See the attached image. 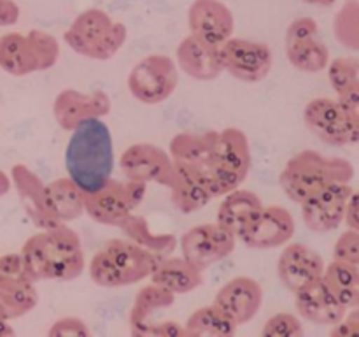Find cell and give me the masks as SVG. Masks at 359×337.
Segmentation results:
<instances>
[{"label": "cell", "instance_id": "obj_40", "mask_svg": "<svg viewBox=\"0 0 359 337\" xmlns=\"http://www.w3.org/2000/svg\"><path fill=\"white\" fill-rule=\"evenodd\" d=\"M332 336L335 337H358L359 336V311L358 308L349 309L339 323L332 329Z\"/></svg>", "mask_w": 359, "mask_h": 337}, {"label": "cell", "instance_id": "obj_34", "mask_svg": "<svg viewBox=\"0 0 359 337\" xmlns=\"http://www.w3.org/2000/svg\"><path fill=\"white\" fill-rule=\"evenodd\" d=\"M39 302V293L35 283L7 286L0 291V315L4 318H18L32 309H35Z\"/></svg>", "mask_w": 359, "mask_h": 337}, {"label": "cell", "instance_id": "obj_42", "mask_svg": "<svg viewBox=\"0 0 359 337\" xmlns=\"http://www.w3.org/2000/svg\"><path fill=\"white\" fill-rule=\"evenodd\" d=\"M305 4H311V6H319V7H330L337 2V0H304Z\"/></svg>", "mask_w": 359, "mask_h": 337}, {"label": "cell", "instance_id": "obj_14", "mask_svg": "<svg viewBox=\"0 0 359 337\" xmlns=\"http://www.w3.org/2000/svg\"><path fill=\"white\" fill-rule=\"evenodd\" d=\"M237 237L217 223H203L189 228L181 237V251L200 270L209 269L233 253Z\"/></svg>", "mask_w": 359, "mask_h": 337}, {"label": "cell", "instance_id": "obj_22", "mask_svg": "<svg viewBox=\"0 0 359 337\" xmlns=\"http://www.w3.org/2000/svg\"><path fill=\"white\" fill-rule=\"evenodd\" d=\"M293 295L298 315L314 325L333 326L347 312V309L337 300L335 295L323 283L321 277Z\"/></svg>", "mask_w": 359, "mask_h": 337}, {"label": "cell", "instance_id": "obj_26", "mask_svg": "<svg viewBox=\"0 0 359 337\" xmlns=\"http://www.w3.org/2000/svg\"><path fill=\"white\" fill-rule=\"evenodd\" d=\"M262 207V200L255 192L235 188L233 192L226 193L223 202L219 204L216 223L226 228L237 239H241V235L248 230L249 225L258 216Z\"/></svg>", "mask_w": 359, "mask_h": 337}, {"label": "cell", "instance_id": "obj_21", "mask_svg": "<svg viewBox=\"0 0 359 337\" xmlns=\"http://www.w3.org/2000/svg\"><path fill=\"white\" fill-rule=\"evenodd\" d=\"M212 304H216L237 325H244L262 309L263 288L252 277L237 276L219 288Z\"/></svg>", "mask_w": 359, "mask_h": 337}, {"label": "cell", "instance_id": "obj_27", "mask_svg": "<svg viewBox=\"0 0 359 337\" xmlns=\"http://www.w3.org/2000/svg\"><path fill=\"white\" fill-rule=\"evenodd\" d=\"M151 283L172 291L174 295L189 293L203 283V270L193 265L184 256H165L158 260L151 272Z\"/></svg>", "mask_w": 359, "mask_h": 337}, {"label": "cell", "instance_id": "obj_15", "mask_svg": "<svg viewBox=\"0 0 359 337\" xmlns=\"http://www.w3.org/2000/svg\"><path fill=\"white\" fill-rule=\"evenodd\" d=\"M353 190L351 183H335L302 202V220L305 227L318 234L339 228L344 223L347 200Z\"/></svg>", "mask_w": 359, "mask_h": 337}, {"label": "cell", "instance_id": "obj_8", "mask_svg": "<svg viewBox=\"0 0 359 337\" xmlns=\"http://www.w3.org/2000/svg\"><path fill=\"white\" fill-rule=\"evenodd\" d=\"M146 195V183L109 179L104 186L84 195V213L105 227H118L135 213Z\"/></svg>", "mask_w": 359, "mask_h": 337}, {"label": "cell", "instance_id": "obj_24", "mask_svg": "<svg viewBox=\"0 0 359 337\" xmlns=\"http://www.w3.org/2000/svg\"><path fill=\"white\" fill-rule=\"evenodd\" d=\"M175 56H177L175 62L177 69L196 81H212L223 72L219 48L207 44L191 34L182 39Z\"/></svg>", "mask_w": 359, "mask_h": 337}, {"label": "cell", "instance_id": "obj_41", "mask_svg": "<svg viewBox=\"0 0 359 337\" xmlns=\"http://www.w3.org/2000/svg\"><path fill=\"white\" fill-rule=\"evenodd\" d=\"M344 221H346L347 228H353V230H359V220H358V193L356 190H353L349 200H347L346 206V214H344Z\"/></svg>", "mask_w": 359, "mask_h": 337}, {"label": "cell", "instance_id": "obj_31", "mask_svg": "<svg viewBox=\"0 0 359 337\" xmlns=\"http://www.w3.org/2000/svg\"><path fill=\"white\" fill-rule=\"evenodd\" d=\"M49 207L60 223H69L84 214V195L86 193L70 178H58L46 185Z\"/></svg>", "mask_w": 359, "mask_h": 337}, {"label": "cell", "instance_id": "obj_33", "mask_svg": "<svg viewBox=\"0 0 359 337\" xmlns=\"http://www.w3.org/2000/svg\"><path fill=\"white\" fill-rule=\"evenodd\" d=\"M328 79L337 98L359 93V62L354 56H340L328 63Z\"/></svg>", "mask_w": 359, "mask_h": 337}, {"label": "cell", "instance_id": "obj_6", "mask_svg": "<svg viewBox=\"0 0 359 337\" xmlns=\"http://www.w3.org/2000/svg\"><path fill=\"white\" fill-rule=\"evenodd\" d=\"M128 30L102 9H86L70 23L63 34L67 46L88 60L105 62L125 46Z\"/></svg>", "mask_w": 359, "mask_h": 337}, {"label": "cell", "instance_id": "obj_9", "mask_svg": "<svg viewBox=\"0 0 359 337\" xmlns=\"http://www.w3.org/2000/svg\"><path fill=\"white\" fill-rule=\"evenodd\" d=\"M304 121L318 139L330 146H353L359 140V118L337 98L319 97L304 109Z\"/></svg>", "mask_w": 359, "mask_h": 337}, {"label": "cell", "instance_id": "obj_28", "mask_svg": "<svg viewBox=\"0 0 359 337\" xmlns=\"http://www.w3.org/2000/svg\"><path fill=\"white\" fill-rule=\"evenodd\" d=\"M119 228L128 237V241L135 242L137 246L146 249L158 260L174 253L175 246H177V237L174 234H158L149 227L146 218L140 216V214L132 213L119 225Z\"/></svg>", "mask_w": 359, "mask_h": 337}, {"label": "cell", "instance_id": "obj_23", "mask_svg": "<svg viewBox=\"0 0 359 337\" xmlns=\"http://www.w3.org/2000/svg\"><path fill=\"white\" fill-rule=\"evenodd\" d=\"M13 179L21 204H23L25 211H27L35 227L42 230V228H51L60 225V221L56 220L51 207H49L46 185L34 171H30L25 165H16L13 168Z\"/></svg>", "mask_w": 359, "mask_h": 337}, {"label": "cell", "instance_id": "obj_13", "mask_svg": "<svg viewBox=\"0 0 359 337\" xmlns=\"http://www.w3.org/2000/svg\"><path fill=\"white\" fill-rule=\"evenodd\" d=\"M287 62L300 72H321L330 63V49L319 35L318 21L298 18L286 30Z\"/></svg>", "mask_w": 359, "mask_h": 337}, {"label": "cell", "instance_id": "obj_37", "mask_svg": "<svg viewBox=\"0 0 359 337\" xmlns=\"http://www.w3.org/2000/svg\"><path fill=\"white\" fill-rule=\"evenodd\" d=\"M35 283L21 255H9L0 260V288Z\"/></svg>", "mask_w": 359, "mask_h": 337}, {"label": "cell", "instance_id": "obj_4", "mask_svg": "<svg viewBox=\"0 0 359 337\" xmlns=\"http://www.w3.org/2000/svg\"><path fill=\"white\" fill-rule=\"evenodd\" d=\"M251 168L249 139L241 128H224L216 133L207 164L200 168L212 197H224L244 183Z\"/></svg>", "mask_w": 359, "mask_h": 337}, {"label": "cell", "instance_id": "obj_18", "mask_svg": "<svg viewBox=\"0 0 359 337\" xmlns=\"http://www.w3.org/2000/svg\"><path fill=\"white\" fill-rule=\"evenodd\" d=\"M297 225L294 218L284 206H263L241 241L252 249L279 248L293 239Z\"/></svg>", "mask_w": 359, "mask_h": 337}, {"label": "cell", "instance_id": "obj_38", "mask_svg": "<svg viewBox=\"0 0 359 337\" xmlns=\"http://www.w3.org/2000/svg\"><path fill=\"white\" fill-rule=\"evenodd\" d=\"M333 256L335 260L354 263L359 265V230L347 228L333 246Z\"/></svg>", "mask_w": 359, "mask_h": 337}, {"label": "cell", "instance_id": "obj_12", "mask_svg": "<svg viewBox=\"0 0 359 337\" xmlns=\"http://www.w3.org/2000/svg\"><path fill=\"white\" fill-rule=\"evenodd\" d=\"M175 295L151 283L137 293L130 312V332L139 337H184V326L175 322H158L153 316L158 311L174 305Z\"/></svg>", "mask_w": 359, "mask_h": 337}, {"label": "cell", "instance_id": "obj_25", "mask_svg": "<svg viewBox=\"0 0 359 337\" xmlns=\"http://www.w3.org/2000/svg\"><path fill=\"white\" fill-rule=\"evenodd\" d=\"M167 188L170 190L172 204L182 214L196 213L214 199L212 193L207 188L200 168L182 167V165L174 164V171H172V178Z\"/></svg>", "mask_w": 359, "mask_h": 337}, {"label": "cell", "instance_id": "obj_11", "mask_svg": "<svg viewBox=\"0 0 359 337\" xmlns=\"http://www.w3.org/2000/svg\"><path fill=\"white\" fill-rule=\"evenodd\" d=\"M219 58L223 72L244 83H259L272 70V49L265 42L233 37L219 46Z\"/></svg>", "mask_w": 359, "mask_h": 337}, {"label": "cell", "instance_id": "obj_10", "mask_svg": "<svg viewBox=\"0 0 359 337\" xmlns=\"http://www.w3.org/2000/svg\"><path fill=\"white\" fill-rule=\"evenodd\" d=\"M179 83V70L167 55H149L128 74V90L135 100L156 105L170 98Z\"/></svg>", "mask_w": 359, "mask_h": 337}, {"label": "cell", "instance_id": "obj_17", "mask_svg": "<svg viewBox=\"0 0 359 337\" xmlns=\"http://www.w3.org/2000/svg\"><path fill=\"white\" fill-rule=\"evenodd\" d=\"M121 171L125 178L142 183H156L167 186L172 178L174 164L170 154L160 146L147 143L132 144L121 154Z\"/></svg>", "mask_w": 359, "mask_h": 337}, {"label": "cell", "instance_id": "obj_20", "mask_svg": "<svg viewBox=\"0 0 359 337\" xmlns=\"http://www.w3.org/2000/svg\"><path fill=\"white\" fill-rule=\"evenodd\" d=\"M323 270H325L323 256L302 242L287 244L277 262V274H279L280 283L291 293H297L298 290L319 279L323 276Z\"/></svg>", "mask_w": 359, "mask_h": 337}, {"label": "cell", "instance_id": "obj_36", "mask_svg": "<svg viewBox=\"0 0 359 337\" xmlns=\"http://www.w3.org/2000/svg\"><path fill=\"white\" fill-rule=\"evenodd\" d=\"M262 336L265 337H302L304 326L298 316L291 312H277L272 318L266 319L262 329Z\"/></svg>", "mask_w": 359, "mask_h": 337}, {"label": "cell", "instance_id": "obj_19", "mask_svg": "<svg viewBox=\"0 0 359 337\" xmlns=\"http://www.w3.org/2000/svg\"><path fill=\"white\" fill-rule=\"evenodd\" d=\"M189 34L219 48L233 35L235 18L221 0H195L188 11Z\"/></svg>", "mask_w": 359, "mask_h": 337}, {"label": "cell", "instance_id": "obj_5", "mask_svg": "<svg viewBox=\"0 0 359 337\" xmlns=\"http://www.w3.org/2000/svg\"><path fill=\"white\" fill-rule=\"evenodd\" d=\"M158 258L126 239L109 241L90 262V277L104 288H123L151 276Z\"/></svg>", "mask_w": 359, "mask_h": 337}, {"label": "cell", "instance_id": "obj_29", "mask_svg": "<svg viewBox=\"0 0 359 337\" xmlns=\"http://www.w3.org/2000/svg\"><path fill=\"white\" fill-rule=\"evenodd\" d=\"M323 283L335 295L337 300L349 311L359 305V270L358 265L342 260L325 263L321 276Z\"/></svg>", "mask_w": 359, "mask_h": 337}, {"label": "cell", "instance_id": "obj_1", "mask_svg": "<svg viewBox=\"0 0 359 337\" xmlns=\"http://www.w3.org/2000/svg\"><path fill=\"white\" fill-rule=\"evenodd\" d=\"M21 256L35 283L74 281L86 267L79 235L65 223L42 228L32 235L25 242Z\"/></svg>", "mask_w": 359, "mask_h": 337}, {"label": "cell", "instance_id": "obj_3", "mask_svg": "<svg viewBox=\"0 0 359 337\" xmlns=\"http://www.w3.org/2000/svg\"><path fill=\"white\" fill-rule=\"evenodd\" d=\"M353 178L354 165L346 158H326L319 151L305 150L284 165L279 183L293 202L302 204L326 186L351 183Z\"/></svg>", "mask_w": 359, "mask_h": 337}, {"label": "cell", "instance_id": "obj_7", "mask_svg": "<svg viewBox=\"0 0 359 337\" xmlns=\"http://www.w3.org/2000/svg\"><path fill=\"white\" fill-rule=\"evenodd\" d=\"M60 58L55 35L42 30L9 34L0 41V65L13 76H28L51 69Z\"/></svg>", "mask_w": 359, "mask_h": 337}, {"label": "cell", "instance_id": "obj_2", "mask_svg": "<svg viewBox=\"0 0 359 337\" xmlns=\"http://www.w3.org/2000/svg\"><path fill=\"white\" fill-rule=\"evenodd\" d=\"M69 178L90 193L104 186L114 171V144L109 126L102 118L88 119L72 130L65 150Z\"/></svg>", "mask_w": 359, "mask_h": 337}, {"label": "cell", "instance_id": "obj_35", "mask_svg": "<svg viewBox=\"0 0 359 337\" xmlns=\"http://www.w3.org/2000/svg\"><path fill=\"white\" fill-rule=\"evenodd\" d=\"M335 39L351 51L359 49V4L358 0H347L337 13L333 21Z\"/></svg>", "mask_w": 359, "mask_h": 337}, {"label": "cell", "instance_id": "obj_32", "mask_svg": "<svg viewBox=\"0 0 359 337\" xmlns=\"http://www.w3.org/2000/svg\"><path fill=\"white\" fill-rule=\"evenodd\" d=\"M237 323L228 318L216 304L203 305L191 312L184 323L186 337H230L237 332Z\"/></svg>", "mask_w": 359, "mask_h": 337}, {"label": "cell", "instance_id": "obj_30", "mask_svg": "<svg viewBox=\"0 0 359 337\" xmlns=\"http://www.w3.org/2000/svg\"><path fill=\"white\" fill-rule=\"evenodd\" d=\"M216 133L214 130L205 133H177L170 140V147H168L172 161L182 167L202 168L209 160Z\"/></svg>", "mask_w": 359, "mask_h": 337}, {"label": "cell", "instance_id": "obj_16", "mask_svg": "<svg viewBox=\"0 0 359 337\" xmlns=\"http://www.w3.org/2000/svg\"><path fill=\"white\" fill-rule=\"evenodd\" d=\"M109 112H111V98L104 90L84 93L69 88L60 91L53 102V114L56 123L65 132H72L88 119L104 118Z\"/></svg>", "mask_w": 359, "mask_h": 337}, {"label": "cell", "instance_id": "obj_39", "mask_svg": "<svg viewBox=\"0 0 359 337\" xmlns=\"http://www.w3.org/2000/svg\"><path fill=\"white\" fill-rule=\"evenodd\" d=\"M48 333L53 337H88L91 336V330L81 318L65 316V318L56 319Z\"/></svg>", "mask_w": 359, "mask_h": 337}]
</instances>
